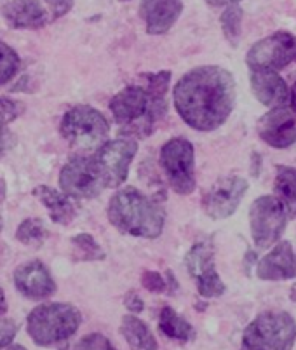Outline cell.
Returning a JSON list of instances; mask_svg holds the SVG:
<instances>
[{"instance_id":"obj_5","label":"cell","mask_w":296,"mask_h":350,"mask_svg":"<svg viewBox=\"0 0 296 350\" xmlns=\"http://www.w3.org/2000/svg\"><path fill=\"white\" fill-rule=\"evenodd\" d=\"M296 323L291 314L267 310L250 323L243 335V350H293Z\"/></svg>"},{"instance_id":"obj_17","label":"cell","mask_w":296,"mask_h":350,"mask_svg":"<svg viewBox=\"0 0 296 350\" xmlns=\"http://www.w3.org/2000/svg\"><path fill=\"white\" fill-rule=\"evenodd\" d=\"M256 275L262 281H288L296 278V256L291 244L282 241L260 260Z\"/></svg>"},{"instance_id":"obj_3","label":"cell","mask_w":296,"mask_h":350,"mask_svg":"<svg viewBox=\"0 0 296 350\" xmlns=\"http://www.w3.org/2000/svg\"><path fill=\"white\" fill-rule=\"evenodd\" d=\"M113 120L119 124L124 135L148 136L154 133L155 124L167 112L165 100H154L143 85H126L112 98L110 105Z\"/></svg>"},{"instance_id":"obj_22","label":"cell","mask_w":296,"mask_h":350,"mask_svg":"<svg viewBox=\"0 0 296 350\" xmlns=\"http://www.w3.org/2000/svg\"><path fill=\"white\" fill-rule=\"evenodd\" d=\"M273 193L284 208L286 215L296 216V170L279 165L277 167L275 183H273Z\"/></svg>"},{"instance_id":"obj_38","label":"cell","mask_w":296,"mask_h":350,"mask_svg":"<svg viewBox=\"0 0 296 350\" xmlns=\"http://www.w3.org/2000/svg\"><path fill=\"white\" fill-rule=\"evenodd\" d=\"M5 312H8V300H5L4 289L0 288V316H4Z\"/></svg>"},{"instance_id":"obj_39","label":"cell","mask_w":296,"mask_h":350,"mask_svg":"<svg viewBox=\"0 0 296 350\" xmlns=\"http://www.w3.org/2000/svg\"><path fill=\"white\" fill-rule=\"evenodd\" d=\"M289 101H291V110L296 113V84L289 91Z\"/></svg>"},{"instance_id":"obj_9","label":"cell","mask_w":296,"mask_h":350,"mask_svg":"<svg viewBox=\"0 0 296 350\" xmlns=\"http://www.w3.org/2000/svg\"><path fill=\"white\" fill-rule=\"evenodd\" d=\"M286 224H288V215L273 196H263L251 204V235L258 250L273 246L284 234Z\"/></svg>"},{"instance_id":"obj_7","label":"cell","mask_w":296,"mask_h":350,"mask_svg":"<svg viewBox=\"0 0 296 350\" xmlns=\"http://www.w3.org/2000/svg\"><path fill=\"white\" fill-rule=\"evenodd\" d=\"M161 167L176 193L190 196L196 190V152L187 138H173L162 145Z\"/></svg>"},{"instance_id":"obj_32","label":"cell","mask_w":296,"mask_h":350,"mask_svg":"<svg viewBox=\"0 0 296 350\" xmlns=\"http://www.w3.org/2000/svg\"><path fill=\"white\" fill-rule=\"evenodd\" d=\"M21 105L16 103V101L9 100L5 96H0V124H9L20 116Z\"/></svg>"},{"instance_id":"obj_37","label":"cell","mask_w":296,"mask_h":350,"mask_svg":"<svg viewBox=\"0 0 296 350\" xmlns=\"http://www.w3.org/2000/svg\"><path fill=\"white\" fill-rule=\"evenodd\" d=\"M209 5L213 8H224V5H232V4H237L241 0H206Z\"/></svg>"},{"instance_id":"obj_35","label":"cell","mask_w":296,"mask_h":350,"mask_svg":"<svg viewBox=\"0 0 296 350\" xmlns=\"http://www.w3.org/2000/svg\"><path fill=\"white\" fill-rule=\"evenodd\" d=\"M12 143V136L11 133L8 131L4 127V124H0V155L4 154L5 150H8L9 146H11Z\"/></svg>"},{"instance_id":"obj_15","label":"cell","mask_w":296,"mask_h":350,"mask_svg":"<svg viewBox=\"0 0 296 350\" xmlns=\"http://www.w3.org/2000/svg\"><path fill=\"white\" fill-rule=\"evenodd\" d=\"M258 135L273 148H288L296 143V117L288 107L272 108L258 120Z\"/></svg>"},{"instance_id":"obj_31","label":"cell","mask_w":296,"mask_h":350,"mask_svg":"<svg viewBox=\"0 0 296 350\" xmlns=\"http://www.w3.org/2000/svg\"><path fill=\"white\" fill-rule=\"evenodd\" d=\"M18 329H20V324L14 319H4V317L0 319V350L11 347Z\"/></svg>"},{"instance_id":"obj_34","label":"cell","mask_w":296,"mask_h":350,"mask_svg":"<svg viewBox=\"0 0 296 350\" xmlns=\"http://www.w3.org/2000/svg\"><path fill=\"white\" fill-rule=\"evenodd\" d=\"M124 305H126L127 310L133 312V316L143 312V308H145V304H143L142 297H139L136 291L126 293V297H124Z\"/></svg>"},{"instance_id":"obj_20","label":"cell","mask_w":296,"mask_h":350,"mask_svg":"<svg viewBox=\"0 0 296 350\" xmlns=\"http://www.w3.org/2000/svg\"><path fill=\"white\" fill-rule=\"evenodd\" d=\"M33 196L37 197L40 204L49 211L51 219L54 224L58 225H68L72 224L77 211H75V206H73L72 200L68 199V196H65L63 192H58L53 187L47 185H39L33 189Z\"/></svg>"},{"instance_id":"obj_8","label":"cell","mask_w":296,"mask_h":350,"mask_svg":"<svg viewBox=\"0 0 296 350\" xmlns=\"http://www.w3.org/2000/svg\"><path fill=\"white\" fill-rule=\"evenodd\" d=\"M59 187L65 196L75 199H94L107 189L96 161L89 155H75L63 165Z\"/></svg>"},{"instance_id":"obj_41","label":"cell","mask_w":296,"mask_h":350,"mask_svg":"<svg viewBox=\"0 0 296 350\" xmlns=\"http://www.w3.org/2000/svg\"><path fill=\"white\" fill-rule=\"evenodd\" d=\"M8 350H27L23 345H11L8 347Z\"/></svg>"},{"instance_id":"obj_28","label":"cell","mask_w":296,"mask_h":350,"mask_svg":"<svg viewBox=\"0 0 296 350\" xmlns=\"http://www.w3.org/2000/svg\"><path fill=\"white\" fill-rule=\"evenodd\" d=\"M145 81V91L150 94L154 100H165V94L170 91L171 72L170 70H161L157 73H145L143 75Z\"/></svg>"},{"instance_id":"obj_27","label":"cell","mask_w":296,"mask_h":350,"mask_svg":"<svg viewBox=\"0 0 296 350\" xmlns=\"http://www.w3.org/2000/svg\"><path fill=\"white\" fill-rule=\"evenodd\" d=\"M21 68L20 54L9 44L0 40V85H5L18 75Z\"/></svg>"},{"instance_id":"obj_2","label":"cell","mask_w":296,"mask_h":350,"mask_svg":"<svg viewBox=\"0 0 296 350\" xmlns=\"http://www.w3.org/2000/svg\"><path fill=\"white\" fill-rule=\"evenodd\" d=\"M108 219L122 234L157 239L164 230L165 213L135 187H124L108 202Z\"/></svg>"},{"instance_id":"obj_12","label":"cell","mask_w":296,"mask_h":350,"mask_svg":"<svg viewBox=\"0 0 296 350\" xmlns=\"http://www.w3.org/2000/svg\"><path fill=\"white\" fill-rule=\"evenodd\" d=\"M185 265L196 279L199 295L204 298H218L225 293V284L215 269V250L209 243L193 244L185 256Z\"/></svg>"},{"instance_id":"obj_1","label":"cell","mask_w":296,"mask_h":350,"mask_svg":"<svg viewBox=\"0 0 296 350\" xmlns=\"http://www.w3.org/2000/svg\"><path fill=\"white\" fill-rule=\"evenodd\" d=\"M173 100L187 126L196 131H215L227 122L234 110L235 81L221 66H197L176 82Z\"/></svg>"},{"instance_id":"obj_21","label":"cell","mask_w":296,"mask_h":350,"mask_svg":"<svg viewBox=\"0 0 296 350\" xmlns=\"http://www.w3.org/2000/svg\"><path fill=\"white\" fill-rule=\"evenodd\" d=\"M120 335L124 336L133 350H157L159 343L150 327L136 316H124L120 323Z\"/></svg>"},{"instance_id":"obj_30","label":"cell","mask_w":296,"mask_h":350,"mask_svg":"<svg viewBox=\"0 0 296 350\" xmlns=\"http://www.w3.org/2000/svg\"><path fill=\"white\" fill-rule=\"evenodd\" d=\"M142 286L150 293H164L167 291V286H165V278H162L159 272L154 270H146L142 275Z\"/></svg>"},{"instance_id":"obj_24","label":"cell","mask_w":296,"mask_h":350,"mask_svg":"<svg viewBox=\"0 0 296 350\" xmlns=\"http://www.w3.org/2000/svg\"><path fill=\"white\" fill-rule=\"evenodd\" d=\"M47 232L46 224H44L40 218H27L23 219L16 230V239L20 241L21 244L25 246H30V247H39L46 243Z\"/></svg>"},{"instance_id":"obj_40","label":"cell","mask_w":296,"mask_h":350,"mask_svg":"<svg viewBox=\"0 0 296 350\" xmlns=\"http://www.w3.org/2000/svg\"><path fill=\"white\" fill-rule=\"evenodd\" d=\"M5 199V181L0 178V202H4Z\"/></svg>"},{"instance_id":"obj_25","label":"cell","mask_w":296,"mask_h":350,"mask_svg":"<svg viewBox=\"0 0 296 350\" xmlns=\"http://www.w3.org/2000/svg\"><path fill=\"white\" fill-rule=\"evenodd\" d=\"M72 246L75 260H79V262H100L107 256L103 247L98 244V241L91 234L73 235Z\"/></svg>"},{"instance_id":"obj_18","label":"cell","mask_w":296,"mask_h":350,"mask_svg":"<svg viewBox=\"0 0 296 350\" xmlns=\"http://www.w3.org/2000/svg\"><path fill=\"white\" fill-rule=\"evenodd\" d=\"M2 16L16 30H37L47 23V11L40 0H9Z\"/></svg>"},{"instance_id":"obj_43","label":"cell","mask_w":296,"mask_h":350,"mask_svg":"<svg viewBox=\"0 0 296 350\" xmlns=\"http://www.w3.org/2000/svg\"><path fill=\"white\" fill-rule=\"evenodd\" d=\"M120 2H127V0H120Z\"/></svg>"},{"instance_id":"obj_26","label":"cell","mask_w":296,"mask_h":350,"mask_svg":"<svg viewBox=\"0 0 296 350\" xmlns=\"http://www.w3.org/2000/svg\"><path fill=\"white\" fill-rule=\"evenodd\" d=\"M243 9L239 4L227 5V9L224 11L221 18H219V23H221V30L224 35L227 37L228 42L232 46H237L239 39H241V30H243Z\"/></svg>"},{"instance_id":"obj_29","label":"cell","mask_w":296,"mask_h":350,"mask_svg":"<svg viewBox=\"0 0 296 350\" xmlns=\"http://www.w3.org/2000/svg\"><path fill=\"white\" fill-rule=\"evenodd\" d=\"M73 350H117V349L110 343V340H108L107 336L100 335V333H91V335L79 340L77 345L73 347Z\"/></svg>"},{"instance_id":"obj_33","label":"cell","mask_w":296,"mask_h":350,"mask_svg":"<svg viewBox=\"0 0 296 350\" xmlns=\"http://www.w3.org/2000/svg\"><path fill=\"white\" fill-rule=\"evenodd\" d=\"M73 2H75V0H46L47 8H49L51 16H53L54 20L65 16L66 12L73 8Z\"/></svg>"},{"instance_id":"obj_19","label":"cell","mask_w":296,"mask_h":350,"mask_svg":"<svg viewBox=\"0 0 296 350\" xmlns=\"http://www.w3.org/2000/svg\"><path fill=\"white\" fill-rule=\"evenodd\" d=\"M251 89L260 103L270 108L286 107L289 88L277 72H251Z\"/></svg>"},{"instance_id":"obj_6","label":"cell","mask_w":296,"mask_h":350,"mask_svg":"<svg viewBox=\"0 0 296 350\" xmlns=\"http://www.w3.org/2000/svg\"><path fill=\"white\" fill-rule=\"evenodd\" d=\"M59 133L70 145L85 150L92 148L98 150L105 142H108L110 124L96 108L89 105H77L63 116Z\"/></svg>"},{"instance_id":"obj_10","label":"cell","mask_w":296,"mask_h":350,"mask_svg":"<svg viewBox=\"0 0 296 350\" xmlns=\"http://www.w3.org/2000/svg\"><path fill=\"white\" fill-rule=\"evenodd\" d=\"M296 59V39L288 31H277L254 44L246 56L251 72H279Z\"/></svg>"},{"instance_id":"obj_14","label":"cell","mask_w":296,"mask_h":350,"mask_svg":"<svg viewBox=\"0 0 296 350\" xmlns=\"http://www.w3.org/2000/svg\"><path fill=\"white\" fill-rule=\"evenodd\" d=\"M16 289L28 300H46L56 293V282L40 260H30L14 270Z\"/></svg>"},{"instance_id":"obj_13","label":"cell","mask_w":296,"mask_h":350,"mask_svg":"<svg viewBox=\"0 0 296 350\" xmlns=\"http://www.w3.org/2000/svg\"><path fill=\"white\" fill-rule=\"evenodd\" d=\"M250 183L243 176L230 174L219 178L202 197L204 213L213 219H225L237 211Z\"/></svg>"},{"instance_id":"obj_42","label":"cell","mask_w":296,"mask_h":350,"mask_svg":"<svg viewBox=\"0 0 296 350\" xmlns=\"http://www.w3.org/2000/svg\"><path fill=\"white\" fill-rule=\"evenodd\" d=\"M4 228V219H2V215H0V230Z\"/></svg>"},{"instance_id":"obj_36","label":"cell","mask_w":296,"mask_h":350,"mask_svg":"<svg viewBox=\"0 0 296 350\" xmlns=\"http://www.w3.org/2000/svg\"><path fill=\"white\" fill-rule=\"evenodd\" d=\"M165 286H167V293H174L178 289L176 278H174L173 270H167L165 272Z\"/></svg>"},{"instance_id":"obj_11","label":"cell","mask_w":296,"mask_h":350,"mask_svg":"<svg viewBox=\"0 0 296 350\" xmlns=\"http://www.w3.org/2000/svg\"><path fill=\"white\" fill-rule=\"evenodd\" d=\"M138 152V142L131 138H119L105 142L96 150V161L107 189H117L127 180L129 165Z\"/></svg>"},{"instance_id":"obj_23","label":"cell","mask_w":296,"mask_h":350,"mask_svg":"<svg viewBox=\"0 0 296 350\" xmlns=\"http://www.w3.org/2000/svg\"><path fill=\"white\" fill-rule=\"evenodd\" d=\"M159 329L167 338L178 340V342H190L196 338V329L192 324L181 317L173 307H162L159 314Z\"/></svg>"},{"instance_id":"obj_16","label":"cell","mask_w":296,"mask_h":350,"mask_svg":"<svg viewBox=\"0 0 296 350\" xmlns=\"http://www.w3.org/2000/svg\"><path fill=\"white\" fill-rule=\"evenodd\" d=\"M138 12L146 33H167L183 12V0H142Z\"/></svg>"},{"instance_id":"obj_4","label":"cell","mask_w":296,"mask_h":350,"mask_svg":"<svg viewBox=\"0 0 296 350\" xmlns=\"http://www.w3.org/2000/svg\"><path fill=\"white\" fill-rule=\"evenodd\" d=\"M81 323L82 316L77 307L70 304H44L28 314L27 329L37 345L51 347L75 335Z\"/></svg>"}]
</instances>
